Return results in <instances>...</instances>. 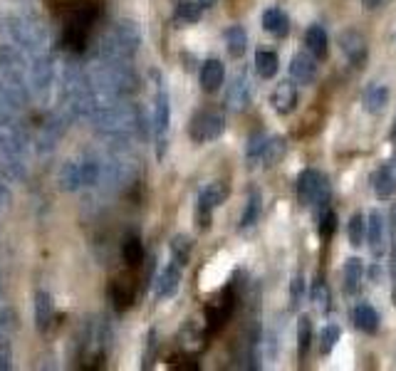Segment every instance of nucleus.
<instances>
[{
  "label": "nucleus",
  "instance_id": "1",
  "mask_svg": "<svg viewBox=\"0 0 396 371\" xmlns=\"http://www.w3.org/2000/svg\"><path fill=\"white\" fill-rule=\"evenodd\" d=\"M92 124L94 131L102 139H107L112 146H127L129 139L136 136V134H146V119H144V112L136 107V104L129 102H117L109 104V107H102L92 114Z\"/></svg>",
  "mask_w": 396,
  "mask_h": 371
},
{
  "label": "nucleus",
  "instance_id": "2",
  "mask_svg": "<svg viewBox=\"0 0 396 371\" xmlns=\"http://www.w3.org/2000/svg\"><path fill=\"white\" fill-rule=\"evenodd\" d=\"M28 54L15 45H0V102L20 112L30 104Z\"/></svg>",
  "mask_w": 396,
  "mask_h": 371
},
{
  "label": "nucleus",
  "instance_id": "3",
  "mask_svg": "<svg viewBox=\"0 0 396 371\" xmlns=\"http://www.w3.org/2000/svg\"><path fill=\"white\" fill-rule=\"evenodd\" d=\"M57 97H59V109L69 119H77V117L92 119V114L97 112V99H94L92 84H89V74L74 62L62 64V69H59Z\"/></svg>",
  "mask_w": 396,
  "mask_h": 371
},
{
  "label": "nucleus",
  "instance_id": "4",
  "mask_svg": "<svg viewBox=\"0 0 396 371\" xmlns=\"http://www.w3.org/2000/svg\"><path fill=\"white\" fill-rule=\"evenodd\" d=\"M0 30L8 35V40L25 54H37L50 49V33L45 20L33 10H18V13L0 15Z\"/></svg>",
  "mask_w": 396,
  "mask_h": 371
},
{
  "label": "nucleus",
  "instance_id": "5",
  "mask_svg": "<svg viewBox=\"0 0 396 371\" xmlns=\"http://www.w3.org/2000/svg\"><path fill=\"white\" fill-rule=\"evenodd\" d=\"M141 47V28L134 20L122 18L112 25L107 35L99 40L97 57L99 59H132Z\"/></svg>",
  "mask_w": 396,
  "mask_h": 371
},
{
  "label": "nucleus",
  "instance_id": "6",
  "mask_svg": "<svg viewBox=\"0 0 396 371\" xmlns=\"http://www.w3.org/2000/svg\"><path fill=\"white\" fill-rule=\"evenodd\" d=\"M153 77H156V94H153L151 134H153V141H156V158H163L168 129H171V104H168V92H166V84H163L161 74L153 72Z\"/></svg>",
  "mask_w": 396,
  "mask_h": 371
},
{
  "label": "nucleus",
  "instance_id": "7",
  "mask_svg": "<svg viewBox=\"0 0 396 371\" xmlns=\"http://www.w3.org/2000/svg\"><path fill=\"white\" fill-rule=\"evenodd\" d=\"M54 79H57V64H54L52 54L47 52H37L28 57V84L30 92L35 97H47L50 89L54 87Z\"/></svg>",
  "mask_w": 396,
  "mask_h": 371
},
{
  "label": "nucleus",
  "instance_id": "8",
  "mask_svg": "<svg viewBox=\"0 0 396 371\" xmlns=\"http://www.w3.org/2000/svg\"><path fill=\"white\" fill-rule=\"evenodd\" d=\"M67 122H72V119H69L59 107L45 117V122L40 124L37 139H35V148H37V153L54 151V146L59 143V139H62L64 131H67Z\"/></svg>",
  "mask_w": 396,
  "mask_h": 371
},
{
  "label": "nucleus",
  "instance_id": "9",
  "mask_svg": "<svg viewBox=\"0 0 396 371\" xmlns=\"http://www.w3.org/2000/svg\"><path fill=\"white\" fill-rule=\"evenodd\" d=\"M297 198L302 206H317V203H327L330 198V183L327 176H322L315 168H305L297 176Z\"/></svg>",
  "mask_w": 396,
  "mask_h": 371
},
{
  "label": "nucleus",
  "instance_id": "10",
  "mask_svg": "<svg viewBox=\"0 0 396 371\" xmlns=\"http://www.w3.org/2000/svg\"><path fill=\"white\" fill-rule=\"evenodd\" d=\"M223 131H226V122L218 112H198L188 126V134L196 143L216 141L223 136Z\"/></svg>",
  "mask_w": 396,
  "mask_h": 371
},
{
  "label": "nucleus",
  "instance_id": "11",
  "mask_svg": "<svg viewBox=\"0 0 396 371\" xmlns=\"http://www.w3.org/2000/svg\"><path fill=\"white\" fill-rule=\"evenodd\" d=\"M250 94H252V87H250V77H248V69L238 67L226 87V107L231 112H243L250 104Z\"/></svg>",
  "mask_w": 396,
  "mask_h": 371
},
{
  "label": "nucleus",
  "instance_id": "12",
  "mask_svg": "<svg viewBox=\"0 0 396 371\" xmlns=\"http://www.w3.org/2000/svg\"><path fill=\"white\" fill-rule=\"evenodd\" d=\"M228 198V186L226 183H208L206 188H201L198 193V225L208 228V220H211V211L218 208L221 203H226Z\"/></svg>",
  "mask_w": 396,
  "mask_h": 371
},
{
  "label": "nucleus",
  "instance_id": "13",
  "mask_svg": "<svg viewBox=\"0 0 396 371\" xmlns=\"http://www.w3.org/2000/svg\"><path fill=\"white\" fill-rule=\"evenodd\" d=\"M366 240H369V247H371V255L374 257H381L386 250V240H389V235H386V218L381 211H371L369 218H366Z\"/></svg>",
  "mask_w": 396,
  "mask_h": 371
},
{
  "label": "nucleus",
  "instance_id": "14",
  "mask_svg": "<svg viewBox=\"0 0 396 371\" xmlns=\"http://www.w3.org/2000/svg\"><path fill=\"white\" fill-rule=\"evenodd\" d=\"M339 47L354 67H361L366 62V37L361 33H356V30L339 33Z\"/></svg>",
  "mask_w": 396,
  "mask_h": 371
},
{
  "label": "nucleus",
  "instance_id": "15",
  "mask_svg": "<svg viewBox=\"0 0 396 371\" xmlns=\"http://www.w3.org/2000/svg\"><path fill=\"white\" fill-rule=\"evenodd\" d=\"M178 285H181V265L171 260L168 265H163V270L153 280V295H156V300H166V297L176 295Z\"/></svg>",
  "mask_w": 396,
  "mask_h": 371
},
{
  "label": "nucleus",
  "instance_id": "16",
  "mask_svg": "<svg viewBox=\"0 0 396 371\" xmlns=\"http://www.w3.org/2000/svg\"><path fill=\"white\" fill-rule=\"evenodd\" d=\"M290 74L297 84H312L317 77V62L315 54L307 49V52H297L290 62Z\"/></svg>",
  "mask_w": 396,
  "mask_h": 371
},
{
  "label": "nucleus",
  "instance_id": "17",
  "mask_svg": "<svg viewBox=\"0 0 396 371\" xmlns=\"http://www.w3.org/2000/svg\"><path fill=\"white\" fill-rule=\"evenodd\" d=\"M371 186L379 198H389L396 193V158H391L389 163L379 166L371 176Z\"/></svg>",
  "mask_w": 396,
  "mask_h": 371
},
{
  "label": "nucleus",
  "instance_id": "18",
  "mask_svg": "<svg viewBox=\"0 0 396 371\" xmlns=\"http://www.w3.org/2000/svg\"><path fill=\"white\" fill-rule=\"evenodd\" d=\"M54 322V302L50 297V292L37 290L35 292V326H37L40 334L50 331Z\"/></svg>",
  "mask_w": 396,
  "mask_h": 371
},
{
  "label": "nucleus",
  "instance_id": "19",
  "mask_svg": "<svg viewBox=\"0 0 396 371\" xmlns=\"http://www.w3.org/2000/svg\"><path fill=\"white\" fill-rule=\"evenodd\" d=\"M270 102H272V109H275L277 114H290L292 109L297 107V87L285 79V82H280L275 87Z\"/></svg>",
  "mask_w": 396,
  "mask_h": 371
},
{
  "label": "nucleus",
  "instance_id": "20",
  "mask_svg": "<svg viewBox=\"0 0 396 371\" xmlns=\"http://www.w3.org/2000/svg\"><path fill=\"white\" fill-rule=\"evenodd\" d=\"M223 77H226V69L221 59H206L201 64V87L206 92H218L223 87Z\"/></svg>",
  "mask_w": 396,
  "mask_h": 371
},
{
  "label": "nucleus",
  "instance_id": "21",
  "mask_svg": "<svg viewBox=\"0 0 396 371\" xmlns=\"http://www.w3.org/2000/svg\"><path fill=\"white\" fill-rule=\"evenodd\" d=\"M57 183H59V188H62V191H69V193L84 188L79 158H69V161L62 163V168H59V176H57Z\"/></svg>",
  "mask_w": 396,
  "mask_h": 371
},
{
  "label": "nucleus",
  "instance_id": "22",
  "mask_svg": "<svg viewBox=\"0 0 396 371\" xmlns=\"http://www.w3.org/2000/svg\"><path fill=\"white\" fill-rule=\"evenodd\" d=\"M389 104V87L379 82H371L364 89V109L369 114H381Z\"/></svg>",
  "mask_w": 396,
  "mask_h": 371
},
{
  "label": "nucleus",
  "instance_id": "23",
  "mask_svg": "<svg viewBox=\"0 0 396 371\" xmlns=\"http://www.w3.org/2000/svg\"><path fill=\"white\" fill-rule=\"evenodd\" d=\"M262 28L270 35L282 37V35H287V30H290V20H287V15L282 13L280 8H267L265 13H262Z\"/></svg>",
  "mask_w": 396,
  "mask_h": 371
},
{
  "label": "nucleus",
  "instance_id": "24",
  "mask_svg": "<svg viewBox=\"0 0 396 371\" xmlns=\"http://www.w3.org/2000/svg\"><path fill=\"white\" fill-rule=\"evenodd\" d=\"M364 280V265H361L359 257H349L344 262V292L346 295H356V290L361 287Z\"/></svg>",
  "mask_w": 396,
  "mask_h": 371
},
{
  "label": "nucleus",
  "instance_id": "25",
  "mask_svg": "<svg viewBox=\"0 0 396 371\" xmlns=\"http://www.w3.org/2000/svg\"><path fill=\"white\" fill-rule=\"evenodd\" d=\"M223 37H226L228 52H231L233 57H243V54H245L248 35H245V28H243V25H231V28L223 33Z\"/></svg>",
  "mask_w": 396,
  "mask_h": 371
},
{
  "label": "nucleus",
  "instance_id": "26",
  "mask_svg": "<svg viewBox=\"0 0 396 371\" xmlns=\"http://www.w3.org/2000/svg\"><path fill=\"white\" fill-rule=\"evenodd\" d=\"M305 45L317 59H322L327 54V33L322 25H310L305 33Z\"/></svg>",
  "mask_w": 396,
  "mask_h": 371
},
{
  "label": "nucleus",
  "instance_id": "27",
  "mask_svg": "<svg viewBox=\"0 0 396 371\" xmlns=\"http://www.w3.org/2000/svg\"><path fill=\"white\" fill-rule=\"evenodd\" d=\"M354 324L356 329L366 331V334H374L379 329V314L371 305H356L354 310Z\"/></svg>",
  "mask_w": 396,
  "mask_h": 371
},
{
  "label": "nucleus",
  "instance_id": "28",
  "mask_svg": "<svg viewBox=\"0 0 396 371\" xmlns=\"http://www.w3.org/2000/svg\"><path fill=\"white\" fill-rule=\"evenodd\" d=\"M285 148H287V141L282 136H267L260 163L262 166H272V163H277L282 158V153H285Z\"/></svg>",
  "mask_w": 396,
  "mask_h": 371
},
{
  "label": "nucleus",
  "instance_id": "29",
  "mask_svg": "<svg viewBox=\"0 0 396 371\" xmlns=\"http://www.w3.org/2000/svg\"><path fill=\"white\" fill-rule=\"evenodd\" d=\"M203 8L198 0H176V10H173V18L176 23H198Z\"/></svg>",
  "mask_w": 396,
  "mask_h": 371
},
{
  "label": "nucleus",
  "instance_id": "30",
  "mask_svg": "<svg viewBox=\"0 0 396 371\" xmlns=\"http://www.w3.org/2000/svg\"><path fill=\"white\" fill-rule=\"evenodd\" d=\"M277 54L275 52H267V49H257L255 52V69L262 79H270L277 74Z\"/></svg>",
  "mask_w": 396,
  "mask_h": 371
},
{
  "label": "nucleus",
  "instance_id": "31",
  "mask_svg": "<svg viewBox=\"0 0 396 371\" xmlns=\"http://www.w3.org/2000/svg\"><path fill=\"white\" fill-rule=\"evenodd\" d=\"M191 250H193V242L188 235H176L171 240V260L178 262L181 267L188 265V260H191Z\"/></svg>",
  "mask_w": 396,
  "mask_h": 371
},
{
  "label": "nucleus",
  "instance_id": "32",
  "mask_svg": "<svg viewBox=\"0 0 396 371\" xmlns=\"http://www.w3.org/2000/svg\"><path fill=\"white\" fill-rule=\"evenodd\" d=\"M122 257L129 267H136L139 262L144 260V245L136 235H129L127 240L122 242Z\"/></svg>",
  "mask_w": 396,
  "mask_h": 371
},
{
  "label": "nucleus",
  "instance_id": "33",
  "mask_svg": "<svg viewBox=\"0 0 396 371\" xmlns=\"http://www.w3.org/2000/svg\"><path fill=\"white\" fill-rule=\"evenodd\" d=\"M257 218H260V193L252 191L245 203V211H243V216H240V230L252 228L257 223Z\"/></svg>",
  "mask_w": 396,
  "mask_h": 371
},
{
  "label": "nucleus",
  "instance_id": "34",
  "mask_svg": "<svg viewBox=\"0 0 396 371\" xmlns=\"http://www.w3.org/2000/svg\"><path fill=\"white\" fill-rule=\"evenodd\" d=\"M310 344H312V319L307 314H302L297 319V354L307 356Z\"/></svg>",
  "mask_w": 396,
  "mask_h": 371
},
{
  "label": "nucleus",
  "instance_id": "35",
  "mask_svg": "<svg viewBox=\"0 0 396 371\" xmlns=\"http://www.w3.org/2000/svg\"><path fill=\"white\" fill-rule=\"evenodd\" d=\"M366 225H369V223H366L364 213H354V216H351V220H349V242L354 247H359L361 242L366 240Z\"/></svg>",
  "mask_w": 396,
  "mask_h": 371
},
{
  "label": "nucleus",
  "instance_id": "36",
  "mask_svg": "<svg viewBox=\"0 0 396 371\" xmlns=\"http://www.w3.org/2000/svg\"><path fill=\"white\" fill-rule=\"evenodd\" d=\"M312 305L317 307V310L327 312L330 310V290H327V285L322 280H317L315 285H312Z\"/></svg>",
  "mask_w": 396,
  "mask_h": 371
},
{
  "label": "nucleus",
  "instance_id": "37",
  "mask_svg": "<svg viewBox=\"0 0 396 371\" xmlns=\"http://www.w3.org/2000/svg\"><path fill=\"white\" fill-rule=\"evenodd\" d=\"M339 341V326L337 324H330L322 329L320 334V351L322 354H330L332 349H334V344Z\"/></svg>",
  "mask_w": 396,
  "mask_h": 371
},
{
  "label": "nucleus",
  "instance_id": "38",
  "mask_svg": "<svg viewBox=\"0 0 396 371\" xmlns=\"http://www.w3.org/2000/svg\"><path fill=\"white\" fill-rule=\"evenodd\" d=\"M265 141H267L265 134H252L250 141H248V161L260 163V156H262V148H265Z\"/></svg>",
  "mask_w": 396,
  "mask_h": 371
},
{
  "label": "nucleus",
  "instance_id": "39",
  "mask_svg": "<svg viewBox=\"0 0 396 371\" xmlns=\"http://www.w3.org/2000/svg\"><path fill=\"white\" fill-rule=\"evenodd\" d=\"M15 331V314L10 310H0V341H10Z\"/></svg>",
  "mask_w": 396,
  "mask_h": 371
},
{
  "label": "nucleus",
  "instance_id": "40",
  "mask_svg": "<svg viewBox=\"0 0 396 371\" xmlns=\"http://www.w3.org/2000/svg\"><path fill=\"white\" fill-rule=\"evenodd\" d=\"M334 230H337V213L334 211H325V213H322V218H320V235L330 237Z\"/></svg>",
  "mask_w": 396,
  "mask_h": 371
},
{
  "label": "nucleus",
  "instance_id": "41",
  "mask_svg": "<svg viewBox=\"0 0 396 371\" xmlns=\"http://www.w3.org/2000/svg\"><path fill=\"white\" fill-rule=\"evenodd\" d=\"M302 295H305V280H302V275H295V277H292V282H290V300H292V307H300Z\"/></svg>",
  "mask_w": 396,
  "mask_h": 371
},
{
  "label": "nucleus",
  "instance_id": "42",
  "mask_svg": "<svg viewBox=\"0 0 396 371\" xmlns=\"http://www.w3.org/2000/svg\"><path fill=\"white\" fill-rule=\"evenodd\" d=\"M13 366V349L10 341H0V371H8Z\"/></svg>",
  "mask_w": 396,
  "mask_h": 371
},
{
  "label": "nucleus",
  "instance_id": "43",
  "mask_svg": "<svg viewBox=\"0 0 396 371\" xmlns=\"http://www.w3.org/2000/svg\"><path fill=\"white\" fill-rule=\"evenodd\" d=\"M148 351H146V356H144V361H146V366L148 364H151V356H153V349H156V329H151V331H148Z\"/></svg>",
  "mask_w": 396,
  "mask_h": 371
},
{
  "label": "nucleus",
  "instance_id": "44",
  "mask_svg": "<svg viewBox=\"0 0 396 371\" xmlns=\"http://www.w3.org/2000/svg\"><path fill=\"white\" fill-rule=\"evenodd\" d=\"M361 3H364L369 10H376V8H381V5H384V0H361Z\"/></svg>",
  "mask_w": 396,
  "mask_h": 371
},
{
  "label": "nucleus",
  "instance_id": "45",
  "mask_svg": "<svg viewBox=\"0 0 396 371\" xmlns=\"http://www.w3.org/2000/svg\"><path fill=\"white\" fill-rule=\"evenodd\" d=\"M198 3H201V8L206 10V8H213V5H216V0H198Z\"/></svg>",
  "mask_w": 396,
  "mask_h": 371
},
{
  "label": "nucleus",
  "instance_id": "46",
  "mask_svg": "<svg viewBox=\"0 0 396 371\" xmlns=\"http://www.w3.org/2000/svg\"><path fill=\"white\" fill-rule=\"evenodd\" d=\"M391 230H394V237H396V208H394V223H391Z\"/></svg>",
  "mask_w": 396,
  "mask_h": 371
},
{
  "label": "nucleus",
  "instance_id": "47",
  "mask_svg": "<svg viewBox=\"0 0 396 371\" xmlns=\"http://www.w3.org/2000/svg\"><path fill=\"white\" fill-rule=\"evenodd\" d=\"M391 270H394V280H396V250H394V267Z\"/></svg>",
  "mask_w": 396,
  "mask_h": 371
},
{
  "label": "nucleus",
  "instance_id": "48",
  "mask_svg": "<svg viewBox=\"0 0 396 371\" xmlns=\"http://www.w3.org/2000/svg\"><path fill=\"white\" fill-rule=\"evenodd\" d=\"M391 139H396V122H394V129H391Z\"/></svg>",
  "mask_w": 396,
  "mask_h": 371
},
{
  "label": "nucleus",
  "instance_id": "49",
  "mask_svg": "<svg viewBox=\"0 0 396 371\" xmlns=\"http://www.w3.org/2000/svg\"><path fill=\"white\" fill-rule=\"evenodd\" d=\"M0 297H3V280H0Z\"/></svg>",
  "mask_w": 396,
  "mask_h": 371
},
{
  "label": "nucleus",
  "instance_id": "50",
  "mask_svg": "<svg viewBox=\"0 0 396 371\" xmlns=\"http://www.w3.org/2000/svg\"><path fill=\"white\" fill-rule=\"evenodd\" d=\"M15 3H23V0H15Z\"/></svg>",
  "mask_w": 396,
  "mask_h": 371
}]
</instances>
